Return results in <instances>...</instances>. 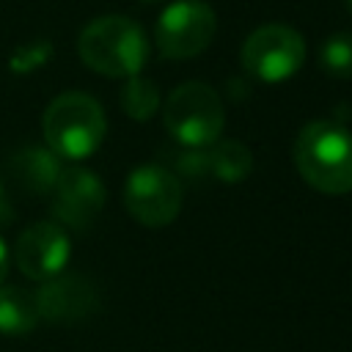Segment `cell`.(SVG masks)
I'll list each match as a JSON object with an SVG mask.
<instances>
[{
	"label": "cell",
	"instance_id": "ac0fdd59",
	"mask_svg": "<svg viewBox=\"0 0 352 352\" xmlns=\"http://www.w3.org/2000/svg\"><path fill=\"white\" fill-rule=\"evenodd\" d=\"M11 220H14V204L8 201V192L0 184V226H8Z\"/></svg>",
	"mask_w": 352,
	"mask_h": 352
},
{
	"label": "cell",
	"instance_id": "30bf717a",
	"mask_svg": "<svg viewBox=\"0 0 352 352\" xmlns=\"http://www.w3.org/2000/svg\"><path fill=\"white\" fill-rule=\"evenodd\" d=\"M33 300L38 319L47 322H77L99 305L94 280L80 272H58L55 278L41 280Z\"/></svg>",
	"mask_w": 352,
	"mask_h": 352
},
{
	"label": "cell",
	"instance_id": "277c9868",
	"mask_svg": "<svg viewBox=\"0 0 352 352\" xmlns=\"http://www.w3.org/2000/svg\"><path fill=\"white\" fill-rule=\"evenodd\" d=\"M165 129L184 148L212 146L226 124V110L220 94L206 82H182L173 88L162 107Z\"/></svg>",
	"mask_w": 352,
	"mask_h": 352
},
{
	"label": "cell",
	"instance_id": "9c48e42d",
	"mask_svg": "<svg viewBox=\"0 0 352 352\" xmlns=\"http://www.w3.org/2000/svg\"><path fill=\"white\" fill-rule=\"evenodd\" d=\"M104 206V184L88 168H63L52 190V214L63 228L85 231Z\"/></svg>",
	"mask_w": 352,
	"mask_h": 352
},
{
	"label": "cell",
	"instance_id": "8992f818",
	"mask_svg": "<svg viewBox=\"0 0 352 352\" xmlns=\"http://www.w3.org/2000/svg\"><path fill=\"white\" fill-rule=\"evenodd\" d=\"M217 30V16L209 3L204 0H176L170 3L157 25H154V44L162 58L187 60L201 55Z\"/></svg>",
	"mask_w": 352,
	"mask_h": 352
},
{
	"label": "cell",
	"instance_id": "8fae6325",
	"mask_svg": "<svg viewBox=\"0 0 352 352\" xmlns=\"http://www.w3.org/2000/svg\"><path fill=\"white\" fill-rule=\"evenodd\" d=\"M8 173L11 179L36 195H50L63 173L60 157L47 146H22L8 157Z\"/></svg>",
	"mask_w": 352,
	"mask_h": 352
},
{
	"label": "cell",
	"instance_id": "3957f363",
	"mask_svg": "<svg viewBox=\"0 0 352 352\" xmlns=\"http://www.w3.org/2000/svg\"><path fill=\"white\" fill-rule=\"evenodd\" d=\"M47 148L60 160H85L91 157L107 132L102 104L82 91H66L55 96L41 118Z\"/></svg>",
	"mask_w": 352,
	"mask_h": 352
},
{
	"label": "cell",
	"instance_id": "5b68a950",
	"mask_svg": "<svg viewBox=\"0 0 352 352\" xmlns=\"http://www.w3.org/2000/svg\"><path fill=\"white\" fill-rule=\"evenodd\" d=\"M239 60L250 77L261 82H283L302 66L305 41L294 28L270 22L245 38Z\"/></svg>",
	"mask_w": 352,
	"mask_h": 352
},
{
	"label": "cell",
	"instance_id": "5bb4252c",
	"mask_svg": "<svg viewBox=\"0 0 352 352\" xmlns=\"http://www.w3.org/2000/svg\"><path fill=\"white\" fill-rule=\"evenodd\" d=\"M121 110L135 118V121H148L157 110H160V91L151 80L135 74V77H126L124 88H121Z\"/></svg>",
	"mask_w": 352,
	"mask_h": 352
},
{
	"label": "cell",
	"instance_id": "d6986e66",
	"mask_svg": "<svg viewBox=\"0 0 352 352\" xmlns=\"http://www.w3.org/2000/svg\"><path fill=\"white\" fill-rule=\"evenodd\" d=\"M8 261H11V256H8V245H6L3 236H0V286H3V280H6V275H8Z\"/></svg>",
	"mask_w": 352,
	"mask_h": 352
},
{
	"label": "cell",
	"instance_id": "7c38bea8",
	"mask_svg": "<svg viewBox=\"0 0 352 352\" xmlns=\"http://www.w3.org/2000/svg\"><path fill=\"white\" fill-rule=\"evenodd\" d=\"M209 176L226 184L245 182L253 170V154L239 140H214L212 148H206Z\"/></svg>",
	"mask_w": 352,
	"mask_h": 352
},
{
	"label": "cell",
	"instance_id": "2e32d148",
	"mask_svg": "<svg viewBox=\"0 0 352 352\" xmlns=\"http://www.w3.org/2000/svg\"><path fill=\"white\" fill-rule=\"evenodd\" d=\"M50 58H52V44L47 38H33L28 44H19L8 55V69L14 74H30V72L41 69Z\"/></svg>",
	"mask_w": 352,
	"mask_h": 352
},
{
	"label": "cell",
	"instance_id": "7a4b0ae2",
	"mask_svg": "<svg viewBox=\"0 0 352 352\" xmlns=\"http://www.w3.org/2000/svg\"><path fill=\"white\" fill-rule=\"evenodd\" d=\"M80 60L104 77H135L148 58V38L129 16L107 14L88 22L77 38Z\"/></svg>",
	"mask_w": 352,
	"mask_h": 352
},
{
	"label": "cell",
	"instance_id": "4fadbf2b",
	"mask_svg": "<svg viewBox=\"0 0 352 352\" xmlns=\"http://www.w3.org/2000/svg\"><path fill=\"white\" fill-rule=\"evenodd\" d=\"M38 322L36 300L19 286H0V336H28Z\"/></svg>",
	"mask_w": 352,
	"mask_h": 352
},
{
	"label": "cell",
	"instance_id": "6da1fadb",
	"mask_svg": "<svg viewBox=\"0 0 352 352\" xmlns=\"http://www.w3.org/2000/svg\"><path fill=\"white\" fill-rule=\"evenodd\" d=\"M294 165L319 192H352V132L336 121L305 124L294 140Z\"/></svg>",
	"mask_w": 352,
	"mask_h": 352
},
{
	"label": "cell",
	"instance_id": "ba28073f",
	"mask_svg": "<svg viewBox=\"0 0 352 352\" xmlns=\"http://www.w3.org/2000/svg\"><path fill=\"white\" fill-rule=\"evenodd\" d=\"M72 256L69 234L55 220H41L28 226L14 242V264L30 280H50L63 272Z\"/></svg>",
	"mask_w": 352,
	"mask_h": 352
},
{
	"label": "cell",
	"instance_id": "52a82bcc",
	"mask_svg": "<svg viewBox=\"0 0 352 352\" xmlns=\"http://www.w3.org/2000/svg\"><path fill=\"white\" fill-rule=\"evenodd\" d=\"M124 206L140 226H170L182 212V182L165 165H140L126 176Z\"/></svg>",
	"mask_w": 352,
	"mask_h": 352
},
{
	"label": "cell",
	"instance_id": "ffe728a7",
	"mask_svg": "<svg viewBox=\"0 0 352 352\" xmlns=\"http://www.w3.org/2000/svg\"><path fill=\"white\" fill-rule=\"evenodd\" d=\"M346 3V8H349V14H352V0H344Z\"/></svg>",
	"mask_w": 352,
	"mask_h": 352
},
{
	"label": "cell",
	"instance_id": "e0dca14e",
	"mask_svg": "<svg viewBox=\"0 0 352 352\" xmlns=\"http://www.w3.org/2000/svg\"><path fill=\"white\" fill-rule=\"evenodd\" d=\"M176 170L179 176L190 179V182H204L209 176V162H206V148H187V151H179L176 157Z\"/></svg>",
	"mask_w": 352,
	"mask_h": 352
},
{
	"label": "cell",
	"instance_id": "44dd1931",
	"mask_svg": "<svg viewBox=\"0 0 352 352\" xmlns=\"http://www.w3.org/2000/svg\"><path fill=\"white\" fill-rule=\"evenodd\" d=\"M146 3H154V0H146Z\"/></svg>",
	"mask_w": 352,
	"mask_h": 352
},
{
	"label": "cell",
	"instance_id": "9a60e30c",
	"mask_svg": "<svg viewBox=\"0 0 352 352\" xmlns=\"http://www.w3.org/2000/svg\"><path fill=\"white\" fill-rule=\"evenodd\" d=\"M319 63L327 74H333L338 80H349L352 77V33H346V30L333 33L322 44Z\"/></svg>",
	"mask_w": 352,
	"mask_h": 352
}]
</instances>
